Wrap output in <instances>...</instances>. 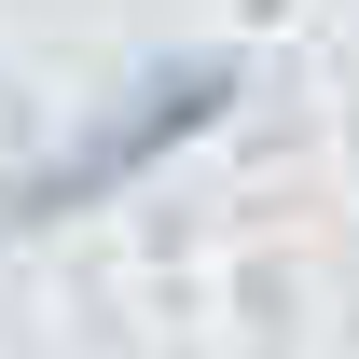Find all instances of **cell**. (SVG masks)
<instances>
[{"mask_svg": "<svg viewBox=\"0 0 359 359\" xmlns=\"http://www.w3.org/2000/svg\"><path fill=\"white\" fill-rule=\"evenodd\" d=\"M235 97H249V69L235 55H152L125 97H97L83 125L55 138L28 180H0V235H55V222H97L111 194H138V180L166 166V152H194V138L222 125Z\"/></svg>", "mask_w": 359, "mask_h": 359, "instance_id": "6da1fadb", "label": "cell"}]
</instances>
